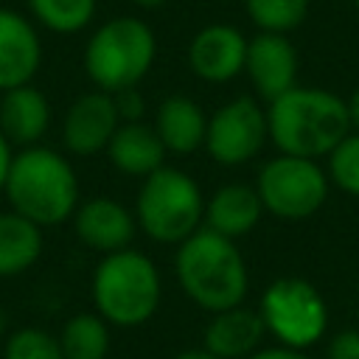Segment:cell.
Instances as JSON below:
<instances>
[{
    "label": "cell",
    "instance_id": "1",
    "mask_svg": "<svg viewBox=\"0 0 359 359\" xmlns=\"http://www.w3.org/2000/svg\"><path fill=\"white\" fill-rule=\"evenodd\" d=\"M3 196L14 213L45 230L73 216L81 202V188L70 157L53 146L36 143L14 151Z\"/></svg>",
    "mask_w": 359,
    "mask_h": 359
},
{
    "label": "cell",
    "instance_id": "2",
    "mask_svg": "<svg viewBox=\"0 0 359 359\" xmlns=\"http://www.w3.org/2000/svg\"><path fill=\"white\" fill-rule=\"evenodd\" d=\"M174 275L185 297L208 314L241 306L250 292V272L238 244L208 227L177 244Z\"/></svg>",
    "mask_w": 359,
    "mask_h": 359
},
{
    "label": "cell",
    "instance_id": "3",
    "mask_svg": "<svg viewBox=\"0 0 359 359\" xmlns=\"http://www.w3.org/2000/svg\"><path fill=\"white\" fill-rule=\"evenodd\" d=\"M269 140L280 154L328 157V151L351 132L345 98L323 87L294 84L266 104Z\"/></svg>",
    "mask_w": 359,
    "mask_h": 359
},
{
    "label": "cell",
    "instance_id": "4",
    "mask_svg": "<svg viewBox=\"0 0 359 359\" xmlns=\"http://www.w3.org/2000/svg\"><path fill=\"white\" fill-rule=\"evenodd\" d=\"M90 294L95 311L112 328H137L157 314L163 300V278L146 252L126 247L101 255L93 269Z\"/></svg>",
    "mask_w": 359,
    "mask_h": 359
},
{
    "label": "cell",
    "instance_id": "5",
    "mask_svg": "<svg viewBox=\"0 0 359 359\" xmlns=\"http://www.w3.org/2000/svg\"><path fill=\"white\" fill-rule=\"evenodd\" d=\"M157 59V36L151 25L135 14H118L93 28L81 67L95 90L109 95L140 87Z\"/></svg>",
    "mask_w": 359,
    "mask_h": 359
},
{
    "label": "cell",
    "instance_id": "6",
    "mask_svg": "<svg viewBox=\"0 0 359 359\" xmlns=\"http://www.w3.org/2000/svg\"><path fill=\"white\" fill-rule=\"evenodd\" d=\"M135 222L137 230L154 244L177 247L205 222V196L199 182L177 168L160 165L140 180L135 196Z\"/></svg>",
    "mask_w": 359,
    "mask_h": 359
},
{
    "label": "cell",
    "instance_id": "7",
    "mask_svg": "<svg viewBox=\"0 0 359 359\" xmlns=\"http://www.w3.org/2000/svg\"><path fill=\"white\" fill-rule=\"evenodd\" d=\"M258 314L278 345L306 351L317 345L328 328V303L306 278H275L258 300Z\"/></svg>",
    "mask_w": 359,
    "mask_h": 359
},
{
    "label": "cell",
    "instance_id": "8",
    "mask_svg": "<svg viewBox=\"0 0 359 359\" xmlns=\"http://www.w3.org/2000/svg\"><path fill=\"white\" fill-rule=\"evenodd\" d=\"M255 191L264 213L286 222H300L314 216L325 205L328 174L317 160L278 151L258 168Z\"/></svg>",
    "mask_w": 359,
    "mask_h": 359
},
{
    "label": "cell",
    "instance_id": "9",
    "mask_svg": "<svg viewBox=\"0 0 359 359\" xmlns=\"http://www.w3.org/2000/svg\"><path fill=\"white\" fill-rule=\"evenodd\" d=\"M269 140L266 109L252 95H236L208 115L205 151L216 165H247Z\"/></svg>",
    "mask_w": 359,
    "mask_h": 359
},
{
    "label": "cell",
    "instance_id": "10",
    "mask_svg": "<svg viewBox=\"0 0 359 359\" xmlns=\"http://www.w3.org/2000/svg\"><path fill=\"white\" fill-rule=\"evenodd\" d=\"M121 126V115L115 98L104 90L81 93L62 118V149L73 157H95L107 151L115 129Z\"/></svg>",
    "mask_w": 359,
    "mask_h": 359
},
{
    "label": "cell",
    "instance_id": "11",
    "mask_svg": "<svg viewBox=\"0 0 359 359\" xmlns=\"http://www.w3.org/2000/svg\"><path fill=\"white\" fill-rule=\"evenodd\" d=\"M247 36L227 22L202 25L185 50L188 70L208 84H227L244 73Z\"/></svg>",
    "mask_w": 359,
    "mask_h": 359
},
{
    "label": "cell",
    "instance_id": "12",
    "mask_svg": "<svg viewBox=\"0 0 359 359\" xmlns=\"http://www.w3.org/2000/svg\"><path fill=\"white\" fill-rule=\"evenodd\" d=\"M70 222H73V233L79 244L98 255H109V252L132 247V238L137 233L135 213L112 196L81 199Z\"/></svg>",
    "mask_w": 359,
    "mask_h": 359
},
{
    "label": "cell",
    "instance_id": "13",
    "mask_svg": "<svg viewBox=\"0 0 359 359\" xmlns=\"http://www.w3.org/2000/svg\"><path fill=\"white\" fill-rule=\"evenodd\" d=\"M244 73L258 98L266 104L297 84V50L289 34H266L258 31L247 39Z\"/></svg>",
    "mask_w": 359,
    "mask_h": 359
},
{
    "label": "cell",
    "instance_id": "14",
    "mask_svg": "<svg viewBox=\"0 0 359 359\" xmlns=\"http://www.w3.org/2000/svg\"><path fill=\"white\" fill-rule=\"evenodd\" d=\"M42 67V36L36 22L0 6V93L31 84Z\"/></svg>",
    "mask_w": 359,
    "mask_h": 359
},
{
    "label": "cell",
    "instance_id": "15",
    "mask_svg": "<svg viewBox=\"0 0 359 359\" xmlns=\"http://www.w3.org/2000/svg\"><path fill=\"white\" fill-rule=\"evenodd\" d=\"M50 121L53 107L34 81L0 93V132L14 149L42 143L50 129Z\"/></svg>",
    "mask_w": 359,
    "mask_h": 359
},
{
    "label": "cell",
    "instance_id": "16",
    "mask_svg": "<svg viewBox=\"0 0 359 359\" xmlns=\"http://www.w3.org/2000/svg\"><path fill=\"white\" fill-rule=\"evenodd\" d=\"M151 126L168 154L185 157L205 146L208 115L191 95L171 93L157 104Z\"/></svg>",
    "mask_w": 359,
    "mask_h": 359
},
{
    "label": "cell",
    "instance_id": "17",
    "mask_svg": "<svg viewBox=\"0 0 359 359\" xmlns=\"http://www.w3.org/2000/svg\"><path fill=\"white\" fill-rule=\"evenodd\" d=\"M104 154H107L109 165L118 174L143 180L151 171H157L160 165H165L168 151L160 143L151 123H146V121H121V126L115 129Z\"/></svg>",
    "mask_w": 359,
    "mask_h": 359
},
{
    "label": "cell",
    "instance_id": "18",
    "mask_svg": "<svg viewBox=\"0 0 359 359\" xmlns=\"http://www.w3.org/2000/svg\"><path fill=\"white\" fill-rule=\"evenodd\" d=\"M264 337H266V328L261 323L258 309H247L241 303V306L210 314L202 334V345L222 359H247L261 348Z\"/></svg>",
    "mask_w": 359,
    "mask_h": 359
},
{
    "label": "cell",
    "instance_id": "19",
    "mask_svg": "<svg viewBox=\"0 0 359 359\" xmlns=\"http://www.w3.org/2000/svg\"><path fill=\"white\" fill-rule=\"evenodd\" d=\"M261 216H264V205L258 199L255 185L227 182V185H219L205 199V222H202V227L236 241V238L252 233L258 227Z\"/></svg>",
    "mask_w": 359,
    "mask_h": 359
},
{
    "label": "cell",
    "instance_id": "20",
    "mask_svg": "<svg viewBox=\"0 0 359 359\" xmlns=\"http://www.w3.org/2000/svg\"><path fill=\"white\" fill-rule=\"evenodd\" d=\"M45 250L42 227L31 219L8 210H0V278H17L28 272Z\"/></svg>",
    "mask_w": 359,
    "mask_h": 359
},
{
    "label": "cell",
    "instance_id": "21",
    "mask_svg": "<svg viewBox=\"0 0 359 359\" xmlns=\"http://www.w3.org/2000/svg\"><path fill=\"white\" fill-rule=\"evenodd\" d=\"M59 345L65 359H107L109 353V323L98 311H79L59 328Z\"/></svg>",
    "mask_w": 359,
    "mask_h": 359
},
{
    "label": "cell",
    "instance_id": "22",
    "mask_svg": "<svg viewBox=\"0 0 359 359\" xmlns=\"http://www.w3.org/2000/svg\"><path fill=\"white\" fill-rule=\"evenodd\" d=\"M98 0H28V17L36 28L59 36H73L90 28L95 20Z\"/></svg>",
    "mask_w": 359,
    "mask_h": 359
},
{
    "label": "cell",
    "instance_id": "23",
    "mask_svg": "<svg viewBox=\"0 0 359 359\" xmlns=\"http://www.w3.org/2000/svg\"><path fill=\"white\" fill-rule=\"evenodd\" d=\"M244 14L258 31L292 34L309 17V0H244Z\"/></svg>",
    "mask_w": 359,
    "mask_h": 359
},
{
    "label": "cell",
    "instance_id": "24",
    "mask_svg": "<svg viewBox=\"0 0 359 359\" xmlns=\"http://www.w3.org/2000/svg\"><path fill=\"white\" fill-rule=\"evenodd\" d=\"M0 356L3 359H65L59 337L45 328H36V325L14 328L6 337Z\"/></svg>",
    "mask_w": 359,
    "mask_h": 359
},
{
    "label": "cell",
    "instance_id": "25",
    "mask_svg": "<svg viewBox=\"0 0 359 359\" xmlns=\"http://www.w3.org/2000/svg\"><path fill=\"white\" fill-rule=\"evenodd\" d=\"M328 182L339 191L359 196V132H348L331 151H328Z\"/></svg>",
    "mask_w": 359,
    "mask_h": 359
},
{
    "label": "cell",
    "instance_id": "26",
    "mask_svg": "<svg viewBox=\"0 0 359 359\" xmlns=\"http://www.w3.org/2000/svg\"><path fill=\"white\" fill-rule=\"evenodd\" d=\"M325 359H359V328H345L331 337Z\"/></svg>",
    "mask_w": 359,
    "mask_h": 359
},
{
    "label": "cell",
    "instance_id": "27",
    "mask_svg": "<svg viewBox=\"0 0 359 359\" xmlns=\"http://www.w3.org/2000/svg\"><path fill=\"white\" fill-rule=\"evenodd\" d=\"M112 98H115V107H118L121 121H143V115H146V98H143V93L137 87L121 90Z\"/></svg>",
    "mask_w": 359,
    "mask_h": 359
},
{
    "label": "cell",
    "instance_id": "28",
    "mask_svg": "<svg viewBox=\"0 0 359 359\" xmlns=\"http://www.w3.org/2000/svg\"><path fill=\"white\" fill-rule=\"evenodd\" d=\"M247 359H311V356L306 351H294V348H286V345H272V348H258Z\"/></svg>",
    "mask_w": 359,
    "mask_h": 359
},
{
    "label": "cell",
    "instance_id": "29",
    "mask_svg": "<svg viewBox=\"0 0 359 359\" xmlns=\"http://www.w3.org/2000/svg\"><path fill=\"white\" fill-rule=\"evenodd\" d=\"M11 157H14V146H11V143L6 140V135L0 132V194H3V185H6V177H8Z\"/></svg>",
    "mask_w": 359,
    "mask_h": 359
},
{
    "label": "cell",
    "instance_id": "30",
    "mask_svg": "<svg viewBox=\"0 0 359 359\" xmlns=\"http://www.w3.org/2000/svg\"><path fill=\"white\" fill-rule=\"evenodd\" d=\"M345 107H348V121H351V129H353V132H359V87L351 93V98L345 101Z\"/></svg>",
    "mask_w": 359,
    "mask_h": 359
},
{
    "label": "cell",
    "instance_id": "31",
    "mask_svg": "<svg viewBox=\"0 0 359 359\" xmlns=\"http://www.w3.org/2000/svg\"><path fill=\"white\" fill-rule=\"evenodd\" d=\"M171 359H222V356H216V353H210L205 345L202 348H185V351H180V353H174Z\"/></svg>",
    "mask_w": 359,
    "mask_h": 359
},
{
    "label": "cell",
    "instance_id": "32",
    "mask_svg": "<svg viewBox=\"0 0 359 359\" xmlns=\"http://www.w3.org/2000/svg\"><path fill=\"white\" fill-rule=\"evenodd\" d=\"M135 8H143V11H154V8H163L168 0H129Z\"/></svg>",
    "mask_w": 359,
    "mask_h": 359
},
{
    "label": "cell",
    "instance_id": "33",
    "mask_svg": "<svg viewBox=\"0 0 359 359\" xmlns=\"http://www.w3.org/2000/svg\"><path fill=\"white\" fill-rule=\"evenodd\" d=\"M353 6H356V11H359V0H353Z\"/></svg>",
    "mask_w": 359,
    "mask_h": 359
},
{
    "label": "cell",
    "instance_id": "34",
    "mask_svg": "<svg viewBox=\"0 0 359 359\" xmlns=\"http://www.w3.org/2000/svg\"><path fill=\"white\" fill-rule=\"evenodd\" d=\"M356 314H359V300H356Z\"/></svg>",
    "mask_w": 359,
    "mask_h": 359
},
{
    "label": "cell",
    "instance_id": "35",
    "mask_svg": "<svg viewBox=\"0 0 359 359\" xmlns=\"http://www.w3.org/2000/svg\"><path fill=\"white\" fill-rule=\"evenodd\" d=\"M0 359H3V356H0Z\"/></svg>",
    "mask_w": 359,
    "mask_h": 359
}]
</instances>
